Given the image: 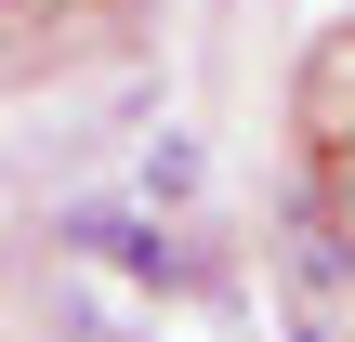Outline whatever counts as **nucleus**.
Instances as JSON below:
<instances>
[{
	"label": "nucleus",
	"instance_id": "nucleus-1",
	"mask_svg": "<svg viewBox=\"0 0 355 342\" xmlns=\"http://www.w3.org/2000/svg\"><path fill=\"white\" fill-rule=\"evenodd\" d=\"M53 237H66V250H92L105 277H132V290H184V277H198V250H184L158 211H66Z\"/></svg>",
	"mask_w": 355,
	"mask_h": 342
},
{
	"label": "nucleus",
	"instance_id": "nucleus-2",
	"mask_svg": "<svg viewBox=\"0 0 355 342\" xmlns=\"http://www.w3.org/2000/svg\"><path fill=\"white\" fill-rule=\"evenodd\" d=\"M303 132H316L329 158H355V26L316 40V66H303Z\"/></svg>",
	"mask_w": 355,
	"mask_h": 342
},
{
	"label": "nucleus",
	"instance_id": "nucleus-3",
	"mask_svg": "<svg viewBox=\"0 0 355 342\" xmlns=\"http://www.w3.org/2000/svg\"><path fill=\"white\" fill-rule=\"evenodd\" d=\"M132 185H145V211H184V198H198V145H184V132H158V145L132 158Z\"/></svg>",
	"mask_w": 355,
	"mask_h": 342
}]
</instances>
